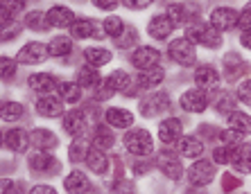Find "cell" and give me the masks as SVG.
Wrapping results in <instances>:
<instances>
[{
    "label": "cell",
    "instance_id": "51",
    "mask_svg": "<svg viewBox=\"0 0 251 194\" xmlns=\"http://www.w3.org/2000/svg\"><path fill=\"white\" fill-rule=\"evenodd\" d=\"M0 190H2V194H23L21 185H18V183H14V181H2Z\"/></svg>",
    "mask_w": 251,
    "mask_h": 194
},
{
    "label": "cell",
    "instance_id": "42",
    "mask_svg": "<svg viewBox=\"0 0 251 194\" xmlns=\"http://www.w3.org/2000/svg\"><path fill=\"white\" fill-rule=\"evenodd\" d=\"M233 106H235V97H231L228 93H222L215 104V108L220 113H224V115H231V113H233Z\"/></svg>",
    "mask_w": 251,
    "mask_h": 194
},
{
    "label": "cell",
    "instance_id": "59",
    "mask_svg": "<svg viewBox=\"0 0 251 194\" xmlns=\"http://www.w3.org/2000/svg\"><path fill=\"white\" fill-rule=\"evenodd\" d=\"M2 142H5V135H2V131H0V145H2Z\"/></svg>",
    "mask_w": 251,
    "mask_h": 194
},
{
    "label": "cell",
    "instance_id": "31",
    "mask_svg": "<svg viewBox=\"0 0 251 194\" xmlns=\"http://www.w3.org/2000/svg\"><path fill=\"white\" fill-rule=\"evenodd\" d=\"M179 149H181V153L186 156V158H197V156L204 153V145H201V140H197L195 135H186V138H181Z\"/></svg>",
    "mask_w": 251,
    "mask_h": 194
},
{
    "label": "cell",
    "instance_id": "46",
    "mask_svg": "<svg viewBox=\"0 0 251 194\" xmlns=\"http://www.w3.org/2000/svg\"><path fill=\"white\" fill-rule=\"evenodd\" d=\"M235 97H238L242 104L251 106V79H247V82H242L238 86V93H235Z\"/></svg>",
    "mask_w": 251,
    "mask_h": 194
},
{
    "label": "cell",
    "instance_id": "54",
    "mask_svg": "<svg viewBox=\"0 0 251 194\" xmlns=\"http://www.w3.org/2000/svg\"><path fill=\"white\" fill-rule=\"evenodd\" d=\"M154 0H125V5L129 7V9H145V7H150Z\"/></svg>",
    "mask_w": 251,
    "mask_h": 194
},
{
    "label": "cell",
    "instance_id": "53",
    "mask_svg": "<svg viewBox=\"0 0 251 194\" xmlns=\"http://www.w3.org/2000/svg\"><path fill=\"white\" fill-rule=\"evenodd\" d=\"M93 5L98 7V9L111 12V9H116V7H118V0H93Z\"/></svg>",
    "mask_w": 251,
    "mask_h": 194
},
{
    "label": "cell",
    "instance_id": "10",
    "mask_svg": "<svg viewBox=\"0 0 251 194\" xmlns=\"http://www.w3.org/2000/svg\"><path fill=\"white\" fill-rule=\"evenodd\" d=\"M181 106H183V111H188V113H201L208 106V95L201 88H190L183 93Z\"/></svg>",
    "mask_w": 251,
    "mask_h": 194
},
{
    "label": "cell",
    "instance_id": "50",
    "mask_svg": "<svg viewBox=\"0 0 251 194\" xmlns=\"http://www.w3.org/2000/svg\"><path fill=\"white\" fill-rule=\"evenodd\" d=\"M238 27H242V30H249L251 27V5H247L245 12L238 14Z\"/></svg>",
    "mask_w": 251,
    "mask_h": 194
},
{
    "label": "cell",
    "instance_id": "9",
    "mask_svg": "<svg viewBox=\"0 0 251 194\" xmlns=\"http://www.w3.org/2000/svg\"><path fill=\"white\" fill-rule=\"evenodd\" d=\"M29 167L34 172H41V174H59V170H61L59 160L48 151H39L34 156H29Z\"/></svg>",
    "mask_w": 251,
    "mask_h": 194
},
{
    "label": "cell",
    "instance_id": "49",
    "mask_svg": "<svg viewBox=\"0 0 251 194\" xmlns=\"http://www.w3.org/2000/svg\"><path fill=\"white\" fill-rule=\"evenodd\" d=\"M113 194H136L134 185L129 181H125V178H120V181H116V185H113Z\"/></svg>",
    "mask_w": 251,
    "mask_h": 194
},
{
    "label": "cell",
    "instance_id": "47",
    "mask_svg": "<svg viewBox=\"0 0 251 194\" xmlns=\"http://www.w3.org/2000/svg\"><path fill=\"white\" fill-rule=\"evenodd\" d=\"M224 65H226L228 75H235L240 68H245V65H242V59H240L238 54H226V57H224Z\"/></svg>",
    "mask_w": 251,
    "mask_h": 194
},
{
    "label": "cell",
    "instance_id": "44",
    "mask_svg": "<svg viewBox=\"0 0 251 194\" xmlns=\"http://www.w3.org/2000/svg\"><path fill=\"white\" fill-rule=\"evenodd\" d=\"M16 75V61L9 57H0V79H12Z\"/></svg>",
    "mask_w": 251,
    "mask_h": 194
},
{
    "label": "cell",
    "instance_id": "41",
    "mask_svg": "<svg viewBox=\"0 0 251 194\" xmlns=\"http://www.w3.org/2000/svg\"><path fill=\"white\" fill-rule=\"evenodd\" d=\"M21 23H16V21H7V23H0V41H12V39H16L18 34H21Z\"/></svg>",
    "mask_w": 251,
    "mask_h": 194
},
{
    "label": "cell",
    "instance_id": "56",
    "mask_svg": "<svg viewBox=\"0 0 251 194\" xmlns=\"http://www.w3.org/2000/svg\"><path fill=\"white\" fill-rule=\"evenodd\" d=\"M29 194H57V192H54V188H50V185H34Z\"/></svg>",
    "mask_w": 251,
    "mask_h": 194
},
{
    "label": "cell",
    "instance_id": "23",
    "mask_svg": "<svg viewBox=\"0 0 251 194\" xmlns=\"http://www.w3.org/2000/svg\"><path fill=\"white\" fill-rule=\"evenodd\" d=\"M29 86L34 90H39V93H50V90L57 88L59 84H57V77L48 75V72H36V75L29 77Z\"/></svg>",
    "mask_w": 251,
    "mask_h": 194
},
{
    "label": "cell",
    "instance_id": "32",
    "mask_svg": "<svg viewBox=\"0 0 251 194\" xmlns=\"http://www.w3.org/2000/svg\"><path fill=\"white\" fill-rule=\"evenodd\" d=\"M21 9H23V2H21V0H0V23L16 21Z\"/></svg>",
    "mask_w": 251,
    "mask_h": 194
},
{
    "label": "cell",
    "instance_id": "19",
    "mask_svg": "<svg viewBox=\"0 0 251 194\" xmlns=\"http://www.w3.org/2000/svg\"><path fill=\"white\" fill-rule=\"evenodd\" d=\"M64 129L68 131L70 135H75V138H82L84 131H86V118H84V113L70 111L64 118Z\"/></svg>",
    "mask_w": 251,
    "mask_h": 194
},
{
    "label": "cell",
    "instance_id": "8",
    "mask_svg": "<svg viewBox=\"0 0 251 194\" xmlns=\"http://www.w3.org/2000/svg\"><path fill=\"white\" fill-rule=\"evenodd\" d=\"M158 61H161V52H158L156 47H150V45L138 47V50L131 54V64H134L138 70L154 68V65H158Z\"/></svg>",
    "mask_w": 251,
    "mask_h": 194
},
{
    "label": "cell",
    "instance_id": "37",
    "mask_svg": "<svg viewBox=\"0 0 251 194\" xmlns=\"http://www.w3.org/2000/svg\"><path fill=\"white\" fill-rule=\"evenodd\" d=\"M25 25H27L29 30H36V32H46L48 27H50L43 12H29L27 16H25Z\"/></svg>",
    "mask_w": 251,
    "mask_h": 194
},
{
    "label": "cell",
    "instance_id": "29",
    "mask_svg": "<svg viewBox=\"0 0 251 194\" xmlns=\"http://www.w3.org/2000/svg\"><path fill=\"white\" fill-rule=\"evenodd\" d=\"M233 167L240 172H251V145H240L233 149Z\"/></svg>",
    "mask_w": 251,
    "mask_h": 194
},
{
    "label": "cell",
    "instance_id": "60",
    "mask_svg": "<svg viewBox=\"0 0 251 194\" xmlns=\"http://www.w3.org/2000/svg\"><path fill=\"white\" fill-rule=\"evenodd\" d=\"M21 2H27V0H21Z\"/></svg>",
    "mask_w": 251,
    "mask_h": 194
},
{
    "label": "cell",
    "instance_id": "21",
    "mask_svg": "<svg viewBox=\"0 0 251 194\" xmlns=\"http://www.w3.org/2000/svg\"><path fill=\"white\" fill-rule=\"evenodd\" d=\"M29 142L34 145L36 149H54L59 145L57 140V135H52V131H48V129H34L32 131V135H29Z\"/></svg>",
    "mask_w": 251,
    "mask_h": 194
},
{
    "label": "cell",
    "instance_id": "22",
    "mask_svg": "<svg viewBox=\"0 0 251 194\" xmlns=\"http://www.w3.org/2000/svg\"><path fill=\"white\" fill-rule=\"evenodd\" d=\"M104 118L111 127H118V129H127V127L134 124V115L129 111H125V108H109L104 113Z\"/></svg>",
    "mask_w": 251,
    "mask_h": 194
},
{
    "label": "cell",
    "instance_id": "28",
    "mask_svg": "<svg viewBox=\"0 0 251 194\" xmlns=\"http://www.w3.org/2000/svg\"><path fill=\"white\" fill-rule=\"evenodd\" d=\"M57 90H59V97L64 102H68V104H75L82 97V86L77 82H61L57 86Z\"/></svg>",
    "mask_w": 251,
    "mask_h": 194
},
{
    "label": "cell",
    "instance_id": "35",
    "mask_svg": "<svg viewBox=\"0 0 251 194\" xmlns=\"http://www.w3.org/2000/svg\"><path fill=\"white\" fill-rule=\"evenodd\" d=\"M161 170H163V174L168 178H172V181L181 178V174H183V167H181V163H179V158H170V156L161 158Z\"/></svg>",
    "mask_w": 251,
    "mask_h": 194
},
{
    "label": "cell",
    "instance_id": "13",
    "mask_svg": "<svg viewBox=\"0 0 251 194\" xmlns=\"http://www.w3.org/2000/svg\"><path fill=\"white\" fill-rule=\"evenodd\" d=\"M70 34L75 39H88V36H100V23L93 21V18H79L75 23L70 25Z\"/></svg>",
    "mask_w": 251,
    "mask_h": 194
},
{
    "label": "cell",
    "instance_id": "34",
    "mask_svg": "<svg viewBox=\"0 0 251 194\" xmlns=\"http://www.w3.org/2000/svg\"><path fill=\"white\" fill-rule=\"evenodd\" d=\"M48 52L52 54V57H66V54L73 52V41H70L68 36H57V39L50 41Z\"/></svg>",
    "mask_w": 251,
    "mask_h": 194
},
{
    "label": "cell",
    "instance_id": "48",
    "mask_svg": "<svg viewBox=\"0 0 251 194\" xmlns=\"http://www.w3.org/2000/svg\"><path fill=\"white\" fill-rule=\"evenodd\" d=\"M240 138H242V133H238V131H233V129L222 131V133H220V140H222L226 147H238Z\"/></svg>",
    "mask_w": 251,
    "mask_h": 194
},
{
    "label": "cell",
    "instance_id": "57",
    "mask_svg": "<svg viewBox=\"0 0 251 194\" xmlns=\"http://www.w3.org/2000/svg\"><path fill=\"white\" fill-rule=\"evenodd\" d=\"M240 43H242L245 47H249V50H251V27H249V30L242 32V36H240Z\"/></svg>",
    "mask_w": 251,
    "mask_h": 194
},
{
    "label": "cell",
    "instance_id": "11",
    "mask_svg": "<svg viewBox=\"0 0 251 194\" xmlns=\"http://www.w3.org/2000/svg\"><path fill=\"white\" fill-rule=\"evenodd\" d=\"M188 178L193 185H208L213 178H215V170L208 160H197V163L188 170Z\"/></svg>",
    "mask_w": 251,
    "mask_h": 194
},
{
    "label": "cell",
    "instance_id": "27",
    "mask_svg": "<svg viewBox=\"0 0 251 194\" xmlns=\"http://www.w3.org/2000/svg\"><path fill=\"white\" fill-rule=\"evenodd\" d=\"M86 163H88V170L95 172V174H106V172H109V158H106V153L95 147H93V151H88Z\"/></svg>",
    "mask_w": 251,
    "mask_h": 194
},
{
    "label": "cell",
    "instance_id": "1",
    "mask_svg": "<svg viewBox=\"0 0 251 194\" xmlns=\"http://www.w3.org/2000/svg\"><path fill=\"white\" fill-rule=\"evenodd\" d=\"M186 39L190 43H201L204 47H215L222 45V34L213 27V25H204V23H190L186 30Z\"/></svg>",
    "mask_w": 251,
    "mask_h": 194
},
{
    "label": "cell",
    "instance_id": "30",
    "mask_svg": "<svg viewBox=\"0 0 251 194\" xmlns=\"http://www.w3.org/2000/svg\"><path fill=\"white\" fill-rule=\"evenodd\" d=\"M100 72L95 70L93 65H84V68H79L77 70V84L82 86V88H95L100 84Z\"/></svg>",
    "mask_w": 251,
    "mask_h": 194
},
{
    "label": "cell",
    "instance_id": "15",
    "mask_svg": "<svg viewBox=\"0 0 251 194\" xmlns=\"http://www.w3.org/2000/svg\"><path fill=\"white\" fill-rule=\"evenodd\" d=\"M217 82H220V75L213 65H199L197 70H195V84H197L199 88H215Z\"/></svg>",
    "mask_w": 251,
    "mask_h": 194
},
{
    "label": "cell",
    "instance_id": "3",
    "mask_svg": "<svg viewBox=\"0 0 251 194\" xmlns=\"http://www.w3.org/2000/svg\"><path fill=\"white\" fill-rule=\"evenodd\" d=\"M125 147L134 156H150L154 149V142H152V135L147 133L145 129H134L129 131L125 135Z\"/></svg>",
    "mask_w": 251,
    "mask_h": 194
},
{
    "label": "cell",
    "instance_id": "4",
    "mask_svg": "<svg viewBox=\"0 0 251 194\" xmlns=\"http://www.w3.org/2000/svg\"><path fill=\"white\" fill-rule=\"evenodd\" d=\"M170 108V97L168 93H152L143 97L138 104V111L145 115V118H156L161 113H165Z\"/></svg>",
    "mask_w": 251,
    "mask_h": 194
},
{
    "label": "cell",
    "instance_id": "45",
    "mask_svg": "<svg viewBox=\"0 0 251 194\" xmlns=\"http://www.w3.org/2000/svg\"><path fill=\"white\" fill-rule=\"evenodd\" d=\"M134 43H136V30L127 25L123 34L116 39V45H118V47H129V45H134Z\"/></svg>",
    "mask_w": 251,
    "mask_h": 194
},
{
    "label": "cell",
    "instance_id": "33",
    "mask_svg": "<svg viewBox=\"0 0 251 194\" xmlns=\"http://www.w3.org/2000/svg\"><path fill=\"white\" fill-rule=\"evenodd\" d=\"M228 118V127L233 131H238V133H251V115H245V113L240 111H233L231 115H226Z\"/></svg>",
    "mask_w": 251,
    "mask_h": 194
},
{
    "label": "cell",
    "instance_id": "7",
    "mask_svg": "<svg viewBox=\"0 0 251 194\" xmlns=\"http://www.w3.org/2000/svg\"><path fill=\"white\" fill-rule=\"evenodd\" d=\"M210 25L215 27L217 32H226L238 27V14L231 9V7H220L210 14Z\"/></svg>",
    "mask_w": 251,
    "mask_h": 194
},
{
    "label": "cell",
    "instance_id": "16",
    "mask_svg": "<svg viewBox=\"0 0 251 194\" xmlns=\"http://www.w3.org/2000/svg\"><path fill=\"white\" fill-rule=\"evenodd\" d=\"M5 145L12 151H25L32 142H29V133L25 129H9L5 133Z\"/></svg>",
    "mask_w": 251,
    "mask_h": 194
},
{
    "label": "cell",
    "instance_id": "26",
    "mask_svg": "<svg viewBox=\"0 0 251 194\" xmlns=\"http://www.w3.org/2000/svg\"><path fill=\"white\" fill-rule=\"evenodd\" d=\"M106 84H109L116 93H127V90H131V86H134V79L129 77V72L116 70L113 75L106 77Z\"/></svg>",
    "mask_w": 251,
    "mask_h": 194
},
{
    "label": "cell",
    "instance_id": "20",
    "mask_svg": "<svg viewBox=\"0 0 251 194\" xmlns=\"http://www.w3.org/2000/svg\"><path fill=\"white\" fill-rule=\"evenodd\" d=\"M64 185H66V192L68 194H84L91 188V183H88L84 172H70V176H66Z\"/></svg>",
    "mask_w": 251,
    "mask_h": 194
},
{
    "label": "cell",
    "instance_id": "24",
    "mask_svg": "<svg viewBox=\"0 0 251 194\" xmlns=\"http://www.w3.org/2000/svg\"><path fill=\"white\" fill-rule=\"evenodd\" d=\"M163 68L161 65H154V68H147V70H140L138 75V84L143 86V88H154V86H158V84L163 82Z\"/></svg>",
    "mask_w": 251,
    "mask_h": 194
},
{
    "label": "cell",
    "instance_id": "5",
    "mask_svg": "<svg viewBox=\"0 0 251 194\" xmlns=\"http://www.w3.org/2000/svg\"><path fill=\"white\" fill-rule=\"evenodd\" d=\"M197 16H199V5H195V2H175V5H170V9H168V18L175 25L193 23Z\"/></svg>",
    "mask_w": 251,
    "mask_h": 194
},
{
    "label": "cell",
    "instance_id": "38",
    "mask_svg": "<svg viewBox=\"0 0 251 194\" xmlns=\"http://www.w3.org/2000/svg\"><path fill=\"white\" fill-rule=\"evenodd\" d=\"M68 156L73 163H79V160H86L88 158V142L82 140V138H77L68 149Z\"/></svg>",
    "mask_w": 251,
    "mask_h": 194
},
{
    "label": "cell",
    "instance_id": "55",
    "mask_svg": "<svg viewBox=\"0 0 251 194\" xmlns=\"http://www.w3.org/2000/svg\"><path fill=\"white\" fill-rule=\"evenodd\" d=\"M116 93V90L111 88V86H109V84H102V86H100V90H98V100H109V97H111V95Z\"/></svg>",
    "mask_w": 251,
    "mask_h": 194
},
{
    "label": "cell",
    "instance_id": "17",
    "mask_svg": "<svg viewBox=\"0 0 251 194\" xmlns=\"http://www.w3.org/2000/svg\"><path fill=\"white\" fill-rule=\"evenodd\" d=\"M181 131H183V127H181V122L176 118H168L165 122H161V127H158V138L163 142H175V140H179L181 138Z\"/></svg>",
    "mask_w": 251,
    "mask_h": 194
},
{
    "label": "cell",
    "instance_id": "25",
    "mask_svg": "<svg viewBox=\"0 0 251 194\" xmlns=\"http://www.w3.org/2000/svg\"><path fill=\"white\" fill-rule=\"evenodd\" d=\"M84 59L88 61V65H93V68H100V65H106L109 61L113 59V54L104 47H86L84 50Z\"/></svg>",
    "mask_w": 251,
    "mask_h": 194
},
{
    "label": "cell",
    "instance_id": "14",
    "mask_svg": "<svg viewBox=\"0 0 251 194\" xmlns=\"http://www.w3.org/2000/svg\"><path fill=\"white\" fill-rule=\"evenodd\" d=\"M172 30H175V23L170 21L168 16H154L152 21H150V25H147V32H150V36H154V39H168L170 34H172Z\"/></svg>",
    "mask_w": 251,
    "mask_h": 194
},
{
    "label": "cell",
    "instance_id": "40",
    "mask_svg": "<svg viewBox=\"0 0 251 194\" xmlns=\"http://www.w3.org/2000/svg\"><path fill=\"white\" fill-rule=\"evenodd\" d=\"M125 27L127 25L123 23V18H118V16H111V18H106L104 23H102V32L109 36H113V39H118V36L125 32Z\"/></svg>",
    "mask_w": 251,
    "mask_h": 194
},
{
    "label": "cell",
    "instance_id": "12",
    "mask_svg": "<svg viewBox=\"0 0 251 194\" xmlns=\"http://www.w3.org/2000/svg\"><path fill=\"white\" fill-rule=\"evenodd\" d=\"M46 18H48V25H52V27H70L75 23V14L64 5H54L52 9H48Z\"/></svg>",
    "mask_w": 251,
    "mask_h": 194
},
{
    "label": "cell",
    "instance_id": "43",
    "mask_svg": "<svg viewBox=\"0 0 251 194\" xmlns=\"http://www.w3.org/2000/svg\"><path fill=\"white\" fill-rule=\"evenodd\" d=\"M213 160L220 163V165H228L231 160H233V147H226V145L217 147L215 151H213Z\"/></svg>",
    "mask_w": 251,
    "mask_h": 194
},
{
    "label": "cell",
    "instance_id": "36",
    "mask_svg": "<svg viewBox=\"0 0 251 194\" xmlns=\"http://www.w3.org/2000/svg\"><path fill=\"white\" fill-rule=\"evenodd\" d=\"M23 113H25L23 104H16V102H7V104L0 106V118L7 120V122H14V120L23 118Z\"/></svg>",
    "mask_w": 251,
    "mask_h": 194
},
{
    "label": "cell",
    "instance_id": "58",
    "mask_svg": "<svg viewBox=\"0 0 251 194\" xmlns=\"http://www.w3.org/2000/svg\"><path fill=\"white\" fill-rule=\"evenodd\" d=\"M134 172H136V174H145V172H147V165L136 163V165H134Z\"/></svg>",
    "mask_w": 251,
    "mask_h": 194
},
{
    "label": "cell",
    "instance_id": "18",
    "mask_svg": "<svg viewBox=\"0 0 251 194\" xmlns=\"http://www.w3.org/2000/svg\"><path fill=\"white\" fill-rule=\"evenodd\" d=\"M36 111L43 118H59L64 113V104H61L59 97H41L36 102Z\"/></svg>",
    "mask_w": 251,
    "mask_h": 194
},
{
    "label": "cell",
    "instance_id": "52",
    "mask_svg": "<svg viewBox=\"0 0 251 194\" xmlns=\"http://www.w3.org/2000/svg\"><path fill=\"white\" fill-rule=\"evenodd\" d=\"M222 185H224V192H231V190H235L240 185V181L235 176H231V174H224Z\"/></svg>",
    "mask_w": 251,
    "mask_h": 194
},
{
    "label": "cell",
    "instance_id": "2",
    "mask_svg": "<svg viewBox=\"0 0 251 194\" xmlns=\"http://www.w3.org/2000/svg\"><path fill=\"white\" fill-rule=\"evenodd\" d=\"M170 59L176 61L179 65H195L197 64V52H195V45L188 41L186 36L183 39H175L168 47Z\"/></svg>",
    "mask_w": 251,
    "mask_h": 194
},
{
    "label": "cell",
    "instance_id": "39",
    "mask_svg": "<svg viewBox=\"0 0 251 194\" xmlns=\"http://www.w3.org/2000/svg\"><path fill=\"white\" fill-rule=\"evenodd\" d=\"M93 147L100 149V151L111 149L113 147V135H111V131L104 129V127H100L98 133H95V138H93Z\"/></svg>",
    "mask_w": 251,
    "mask_h": 194
},
{
    "label": "cell",
    "instance_id": "6",
    "mask_svg": "<svg viewBox=\"0 0 251 194\" xmlns=\"http://www.w3.org/2000/svg\"><path fill=\"white\" fill-rule=\"evenodd\" d=\"M48 54H50V52H48V45H46V43L32 41V43H27V45H25L23 50L16 54V61H21V64H25V65L41 64V61H46Z\"/></svg>",
    "mask_w": 251,
    "mask_h": 194
}]
</instances>
